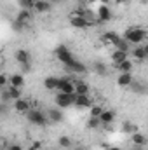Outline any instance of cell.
I'll list each match as a JSON object with an SVG mask.
<instances>
[{
	"label": "cell",
	"instance_id": "1",
	"mask_svg": "<svg viewBox=\"0 0 148 150\" xmlns=\"http://www.w3.org/2000/svg\"><path fill=\"white\" fill-rule=\"evenodd\" d=\"M124 40H127L131 45H141L147 40V30L143 26H129L124 32Z\"/></svg>",
	"mask_w": 148,
	"mask_h": 150
},
{
	"label": "cell",
	"instance_id": "2",
	"mask_svg": "<svg viewBox=\"0 0 148 150\" xmlns=\"http://www.w3.org/2000/svg\"><path fill=\"white\" fill-rule=\"evenodd\" d=\"M54 54H56L58 61H59L61 65H65V68H66V70H70L75 63L78 61V59L73 56V52H72L66 45H58V47H56V51H54Z\"/></svg>",
	"mask_w": 148,
	"mask_h": 150
},
{
	"label": "cell",
	"instance_id": "3",
	"mask_svg": "<svg viewBox=\"0 0 148 150\" xmlns=\"http://www.w3.org/2000/svg\"><path fill=\"white\" fill-rule=\"evenodd\" d=\"M25 115H26V120H28L30 124L37 126V127H45V126L49 124L47 113H44L42 110H38V108H30Z\"/></svg>",
	"mask_w": 148,
	"mask_h": 150
},
{
	"label": "cell",
	"instance_id": "4",
	"mask_svg": "<svg viewBox=\"0 0 148 150\" xmlns=\"http://www.w3.org/2000/svg\"><path fill=\"white\" fill-rule=\"evenodd\" d=\"M73 100H75V94H65V93H58V94L54 96V103H56V107H58V108H61V110H66V108H70V107L73 105Z\"/></svg>",
	"mask_w": 148,
	"mask_h": 150
},
{
	"label": "cell",
	"instance_id": "5",
	"mask_svg": "<svg viewBox=\"0 0 148 150\" xmlns=\"http://www.w3.org/2000/svg\"><path fill=\"white\" fill-rule=\"evenodd\" d=\"M113 19V12H111L110 5H99L96 11V23H108Z\"/></svg>",
	"mask_w": 148,
	"mask_h": 150
},
{
	"label": "cell",
	"instance_id": "6",
	"mask_svg": "<svg viewBox=\"0 0 148 150\" xmlns=\"http://www.w3.org/2000/svg\"><path fill=\"white\" fill-rule=\"evenodd\" d=\"M58 93H65V94H75V86L73 80L70 77H59V82H58Z\"/></svg>",
	"mask_w": 148,
	"mask_h": 150
},
{
	"label": "cell",
	"instance_id": "7",
	"mask_svg": "<svg viewBox=\"0 0 148 150\" xmlns=\"http://www.w3.org/2000/svg\"><path fill=\"white\" fill-rule=\"evenodd\" d=\"M73 105L77 108H91V107L94 105V101L91 100L89 94H75Z\"/></svg>",
	"mask_w": 148,
	"mask_h": 150
},
{
	"label": "cell",
	"instance_id": "8",
	"mask_svg": "<svg viewBox=\"0 0 148 150\" xmlns=\"http://www.w3.org/2000/svg\"><path fill=\"white\" fill-rule=\"evenodd\" d=\"M47 119H49V122L59 124V122H63V120H65V113H63L61 108L52 107V108H49V110H47Z\"/></svg>",
	"mask_w": 148,
	"mask_h": 150
},
{
	"label": "cell",
	"instance_id": "9",
	"mask_svg": "<svg viewBox=\"0 0 148 150\" xmlns=\"http://www.w3.org/2000/svg\"><path fill=\"white\" fill-rule=\"evenodd\" d=\"M70 25L73 26L75 30H85V28L91 26V25H89L82 16H78V14H72V16H70Z\"/></svg>",
	"mask_w": 148,
	"mask_h": 150
},
{
	"label": "cell",
	"instance_id": "10",
	"mask_svg": "<svg viewBox=\"0 0 148 150\" xmlns=\"http://www.w3.org/2000/svg\"><path fill=\"white\" fill-rule=\"evenodd\" d=\"M33 11H35L37 14H47V12L52 11V5H51L49 0H35V4H33Z\"/></svg>",
	"mask_w": 148,
	"mask_h": 150
},
{
	"label": "cell",
	"instance_id": "11",
	"mask_svg": "<svg viewBox=\"0 0 148 150\" xmlns=\"http://www.w3.org/2000/svg\"><path fill=\"white\" fill-rule=\"evenodd\" d=\"M98 119H99V122H101V127H103V126H111V124L115 122V112L103 108V112H101V115H99Z\"/></svg>",
	"mask_w": 148,
	"mask_h": 150
},
{
	"label": "cell",
	"instance_id": "12",
	"mask_svg": "<svg viewBox=\"0 0 148 150\" xmlns=\"http://www.w3.org/2000/svg\"><path fill=\"white\" fill-rule=\"evenodd\" d=\"M14 59L19 63V65H28L30 61H32V56H30V52L26 51V49H18L16 52H14Z\"/></svg>",
	"mask_w": 148,
	"mask_h": 150
},
{
	"label": "cell",
	"instance_id": "13",
	"mask_svg": "<svg viewBox=\"0 0 148 150\" xmlns=\"http://www.w3.org/2000/svg\"><path fill=\"white\" fill-rule=\"evenodd\" d=\"M132 58L136 61H145L148 58V47L147 45H136L132 49Z\"/></svg>",
	"mask_w": 148,
	"mask_h": 150
},
{
	"label": "cell",
	"instance_id": "14",
	"mask_svg": "<svg viewBox=\"0 0 148 150\" xmlns=\"http://www.w3.org/2000/svg\"><path fill=\"white\" fill-rule=\"evenodd\" d=\"M118 38H120V35H118L117 32L108 30V32H105V33L101 35V42H103V44H106V45H115Z\"/></svg>",
	"mask_w": 148,
	"mask_h": 150
},
{
	"label": "cell",
	"instance_id": "15",
	"mask_svg": "<svg viewBox=\"0 0 148 150\" xmlns=\"http://www.w3.org/2000/svg\"><path fill=\"white\" fill-rule=\"evenodd\" d=\"M30 108H32V103L28 100H25V98H19V100L14 101V110L18 113H26Z\"/></svg>",
	"mask_w": 148,
	"mask_h": 150
},
{
	"label": "cell",
	"instance_id": "16",
	"mask_svg": "<svg viewBox=\"0 0 148 150\" xmlns=\"http://www.w3.org/2000/svg\"><path fill=\"white\" fill-rule=\"evenodd\" d=\"M134 80V75L132 74H118L117 75V86L120 87H129Z\"/></svg>",
	"mask_w": 148,
	"mask_h": 150
},
{
	"label": "cell",
	"instance_id": "17",
	"mask_svg": "<svg viewBox=\"0 0 148 150\" xmlns=\"http://www.w3.org/2000/svg\"><path fill=\"white\" fill-rule=\"evenodd\" d=\"M115 67H117V70H118V74H132V70H134V63H132L131 59H125V61H120V63H117Z\"/></svg>",
	"mask_w": 148,
	"mask_h": 150
},
{
	"label": "cell",
	"instance_id": "18",
	"mask_svg": "<svg viewBox=\"0 0 148 150\" xmlns=\"http://www.w3.org/2000/svg\"><path fill=\"white\" fill-rule=\"evenodd\" d=\"M25 74H12L9 75V86H14V87H23L25 86Z\"/></svg>",
	"mask_w": 148,
	"mask_h": 150
},
{
	"label": "cell",
	"instance_id": "19",
	"mask_svg": "<svg viewBox=\"0 0 148 150\" xmlns=\"http://www.w3.org/2000/svg\"><path fill=\"white\" fill-rule=\"evenodd\" d=\"M73 86H75V94H89L91 93L89 84L84 82V80H73Z\"/></svg>",
	"mask_w": 148,
	"mask_h": 150
},
{
	"label": "cell",
	"instance_id": "20",
	"mask_svg": "<svg viewBox=\"0 0 148 150\" xmlns=\"http://www.w3.org/2000/svg\"><path fill=\"white\" fill-rule=\"evenodd\" d=\"M58 82H59V77H54V75H49L44 79V87L47 91H56L58 89Z\"/></svg>",
	"mask_w": 148,
	"mask_h": 150
},
{
	"label": "cell",
	"instance_id": "21",
	"mask_svg": "<svg viewBox=\"0 0 148 150\" xmlns=\"http://www.w3.org/2000/svg\"><path fill=\"white\" fill-rule=\"evenodd\" d=\"M92 70H94V74L99 75V77H106L108 75V67L103 61H94L92 63Z\"/></svg>",
	"mask_w": 148,
	"mask_h": 150
},
{
	"label": "cell",
	"instance_id": "22",
	"mask_svg": "<svg viewBox=\"0 0 148 150\" xmlns=\"http://www.w3.org/2000/svg\"><path fill=\"white\" fill-rule=\"evenodd\" d=\"M131 140H132V145H134V147H145V145H147V136H145L143 133H140V131L132 133Z\"/></svg>",
	"mask_w": 148,
	"mask_h": 150
},
{
	"label": "cell",
	"instance_id": "23",
	"mask_svg": "<svg viewBox=\"0 0 148 150\" xmlns=\"http://www.w3.org/2000/svg\"><path fill=\"white\" fill-rule=\"evenodd\" d=\"M111 61H113V65H117V63H120V61H125V59H129V52H124V51H113L111 52Z\"/></svg>",
	"mask_w": 148,
	"mask_h": 150
},
{
	"label": "cell",
	"instance_id": "24",
	"mask_svg": "<svg viewBox=\"0 0 148 150\" xmlns=\"http://www.w3.org/2000/svg\"><path fill=\"white\" fill-rule=\"evenodd\" d=\"M16 21H19V23H28L30 19H32V11H25V9H19V12L16 14V18H14Z\"/></svg>",
	"mask_w": 148,
	"mask_h": 150
},
{
	"label": "cell",
	"instance_id": "25",
	"mask_svg": "<svg viewBox=\"0 0 148 150\" xmlns=\"http://www.w3.org/2000/svg\"><path fill=\"white\" fill-rule=\"evenodd\" d=\"M7 93L11 96V101H16L19 98H23V91L19 87H14V86H7Z\"/></svg>",
	"mask_w": 148,
	"mask_h": 150
},
{
	"label": "cell",
	"instance_id": "26",
	"mask_svg": "<svg viewBox=\"0 0 148 150\" xmlns=\"http://www.w3.org/2000/svg\"><path fill=\"white\" fill-rule=\"evenodd\" d=\"M113 47H115L117 51H124V52H129V51H131V44H129L127 40H124L122 37L117 40V44H115Z\"/></svg>",
	"mask_w": 148,
	"mask_h": 150
},
{
	"label": "cell",
	"instance_id": "27",
	"mask_svg": "<svg viewBox=\"0 0 148 150\" xmlns=\"http://www.w3.org/2000/svg\"><path fill=\"white\" fill-rule=\"evenodd\" d=\"M129 87H131V89H132L134 93H138V94H145V89H147V86H145L143 82H140V80H136V79L132 80V84H131Z\"/></svg>",
	"mask_w": 148,
	"mask_h": 150
},
{
	"label": "cell",
	"instance_id": "28",
	"mask_svg": "<svg viewBox=\"0 0 148 150\" xmlns=\"http://www.w3.org/2000/svg\"><path fill=\"white\" fill-rule=\"evenodd\" d=\"M120 129H122V133H125V134H132V133L138 131V126H136L134 122H124Z\"/></svg>",
	"mask_w": 148,
	"mask_h": 150
},
{
	"label": "cell",
	"instance_id": "29",
	"mask_svg": "<svg viewBox=\"0 0 148 150\" xmlns=\"http://www.w3.org/2000/svg\"><path fill=\"white\" fill-rule=\"evenodd\" d=\"M58 145L61 147V149H72L73 147V142H72V138L70 136H59V140H58Z\"/></svg>",
	"mask_w": 148,
	"mask_h": 150
},
{
	"label": "cell",
	"instance_id": "30",
	"mask_svg": "<svg viewBox=\"0 0 148 150\" xmlns=\"http://www.w3.org/2000/svg\"><path fill=\"white\" fill-rule=\"evenodd\" d=\"M87 127H89V129H99V127H101L99 119H98V117H89V120H87Z\"/></svg>",
	"mask_w": 148,
	"mask_h": 150
},
{
	"label": "cell",
	"instance_id": "31",
	"mask_svg": "<svg viewBox=\"0 0 148 150\" xmlns=\"http://www.w3.org/2000/svg\"><path fill=\"white\" fill-rule=\"evenodd\" d=\"M33 4L35 0H19V7L25 11H33Z\"/></svg>",
	"mask_w": 148,
	"mask_h": 150
},
{
	"label": "cell",
	"instance_id": "32",
	"mask_svg": "<svg viewBox=\"0 0 148 150\" xmlns=\"http://www.w3.org/2000/svg\"><path fill=\"white\" fill-rule=\"evenodd\" d=\"M103 112V107H99V105H92L91 108H89V117H99Z\"/></svg>",
	"mask_w": 148,
	"mask_h": 150
},
{
	"label": "cell",
	"instance_id": "33",
	"mask_svg": "<svg viewBox=\"0 0 148 150\" xmlns=\"http://www.w3.org/2000/svg\"><path fill=\"white\" fill-rule=\"evenodd\" d=\"M26 28V25L25 23H19V21H16V19H12V30L14 32H18V33H21L23 30Z\"/></svg>",
	"mask_w": 148,
	"mask_h": 150
},
{
	"label": "cell",
	"instance_id": "34",
	"mask_svg": "<svg viewBox=\"0 0 148 150\" xmlns=\"http://www.w3.org/2000/svg\"><path fill=\"white\" fill-rule=\"evenodd\" d=\"M7 113H9V103L0 101V117H5Z\"/></svg>",
	"mask_w": 148,
	"mask_h": 150
},
{
	"label": "cell",
	"instance_id": "35",
	"mask_svg": "<svg viewBox=\"0 0 148 150\" xmlns=\"http://www.w3.org/2000/svg\"><path fill=\"white\" fill-rule=\"evenodd\" d=\"M7 86H9V75L0 74V87L4 89V87H7Z\"/></svg>",
	"mask_w": 148,
	"mask_h": 150
},
{
	"label": "cell",
	"instance_id": "36",
	"mask_svg": "<svg viewBox=\"0 0 148 150\" xmlns=\"http://www.w3.org/2000/svg\"><path fill=\"white\" fill-rule=\"evenodd\" d=\"M7 150H25V149H23V145H19V143H9V145H7Z\"/></svg>",
	"mask_w": 148,
	"mask_h": 150
},
{
	"label": "cell",
	"instance_id": "37",
	"mask_svg": "<svg viewBox=\"0 0 148 150\" xmlns=\"http://www.w3.org/2000/svg\"><path fill=\"white\" fill-rule=\"evenodd\" d=\"M28 150H42V142H33V143H32V145H30V149Z\"/></svg>",
	"mask_w": 148,
	"mask_h": 150
},
{
	"label": "cell",
	"instance_id": "38",
	"mask_svg": "<svg viewBox=\"0 0 148 150\" xmlns=\"http://www.w3.org/2000/svg\"><path fill=\"white\" fill-rule=\"evenodd\" d=\"M49 2H51V5H58V4H61L63 0H49Z\"/></svg>",
	"mask_w": 148,
	"mask_h": 150
},
{
	"label": "cell",
	"instance_id": "39",
	"mask_svg": "<svg viewBox=\"0 0 148 150\" xmlns=\"http://www.w3.org/2000/svg\"><path fill=\"white\" fill-rule=\"evenodd\" d=\"M113 2H115L117 5H122V4H125V0H113Z\"/></svg>",
	"mask_w": 148,
	"mask_h": 150
},
{
	"label": "cell",
	"instance_id": "40",
	"mask_svg": "<svg viewBox=\"0 0 148 150\" xmlns=\"http://www.w3.org/2000/svg\"><path fill=\"white\" fill-rule=\"evenodd\" d=\"M73 150H87V149H85V147H84V145H78V147H75Z\"/></svg>",
	"mask_w": 148,
	"mask_h": 150
},
{
	"label": "cell",
	"instance_id": "41",
	"mask_svg": "<svg viewBox=\"0 0 148 150\" xmlns=\"http://www.w3.org/2000/svg\"><path fill=\"white\" fill-rule=\"evenodd\" d=\"M106 150H122L120 147H106Z\"/></svg>",
	"mask_w": 148,
	"mask_h": 150
},
{
	"label": "cell",
	"instance_id": "42",
	"mask_svg": "<svg viewBox=\"0 0 148 150\" xmlns=\"http://www.w3.org/2000/svg\"><path fill=\"white\" fill-rule=\"evenodd\" d=\"M98 2H101L103 5H108V4H110V0H98Z\"/></svg>",
	"mask_w": 148,
	"mask_h": 150
},
{
	"label": "cell",
	"instance_id": "43",
	"mask_svg": "<svg viewBox=\"0 0 148 150\" xmlns=\"http://www.w3.org/2000/svg\"><path fill=\"white\" fill-rule=\"evenodd\" d=\"M131 150H145V147H134V145H132V149Z\"/></svg>",
	"mask_w": 148,
	"mask_h": 150
},
{
	"label": "cell",
	"instance_id": "44",
	"mask_svg": "<svg viewBox=\"0 0 148 150\" xmlns=\"http://www.w3.org/2000/svg\"><path fill=\"white\" fill-rule=\"evenodd\" d=\"M87 4H94V2H98V0H85Z\"/></svg>",
	"mask_w": 148,
	"mask_h": 150
},
{
	"label": "cell",
	"instance_id": "45",
	"mask_svg": "<svg viewBox=\"0 0 148 150\" xmlns=\"http://www.w3.org/2000/svg\"><path fill=\"white\" fill-rule=\"evenodd\" d=\"M141 2H143V4H147V2H148V0H141Z\"/></svg>",
	"mask_w": 148,
	"mask_h": 150
},
{
	"label": "cell",
	"instance_id": "46",
	"mask_svg": "<svg viewBox=\"0 0 148 150\" xmlns=\"http://www.w3.org/2000/svg\"><path fill=\"white\" fill-rule=\"evenodd\" d=\"M0 91H2V87H0Z\"/></svg>",
	"mask_w": 148,
	"mask_h": 150
}]
</instances>
